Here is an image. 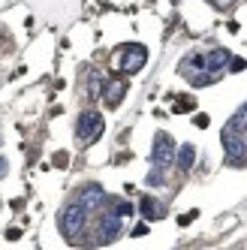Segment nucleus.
Segmentation results:
<instances>
[{
	"instance_id": "f257e3e1",
	"label": "nucleus",
	"mask_w": 247,
	"mask_h": 250,
	"mask_svg": "<svg viewBox=\"0 0 247 250\" xmlns=\"http://www.w3.org/2000/svg\"><path fill=\"white\" fill-rule=\"evenodd\" d=\"M84 223H87V211L76 202V205H69L63 214H61V232L66 238H79L82 232H84Z\"/></svg>"
},
{
	"instance_id": "f03ea898",
	"label": "nucleus",
	"mask_w": 247,
	"mask_h": 250,
	"mask_svg": "<svg viewBox=\"0 0 247 250\" xmlns=\"http://www.w3.org/2000/svg\"><path fill=\"white\" fill-rule=\"evenodd\" d=\"M151 160H154V166L157 169H169L175 163V142L169 133H157L154 136V151H151Z\"/></svg>"
},
{
	"instance_id": "7ed1b4c3",
	"label": "nucleus",
	"mask_w": 247,
	"mask_h": 250,
	"mask_svg": "<svg viewBox=\"0 0 247 250\" xmlns=\"http://www.w3.org/2000/svg\"><path fill=\"white\" fill-rule=\"evenodd\" d=\"M178 73H181L184 79H190L196 87H202V84H211V82H214V76H202V73H205L202 55H187V58L178 63Z\"/></svg>"
},
{
	"instance_id": "20e7f679",
	"label": "nucleus",
	"mask_w": 247,
	"mask_h": 250,
	"mask_svg": "<svg viewBox=\"0 0 247 250\" xmlns=\"http://www.w3.org/2000/svg\"><path fill=\"white\" fill-rule=\"evenodd\" d=\"M100 133H103V118H100V112H84L79 118V124H76V139L79 142H91Z\"/></svg>"
},
{
	"instance_id": "39448f33",
	"label": "nucleus",
	"mask_w": 247,
	"mask_h": 250,
	"mask_svg": "<svg viewBox=\"0 0 247 250\" xmlns=\"http://www.w3.org/2000/svg\"><path fill=\"white\" fill-rule=\"evenodd\" d=\"M229 61H232V55H229V51L226 48H211L208 51V55H202V63H205V73L208 76H220L223 73V69L229 66Z\"/></svg>"
},
{
	"instance_id": "423d86ee",
	"label": "nucleus",
	"mask_w": 247,
	"mask_h": 250,
	"mask_svg": "<svg viewBox=\"0 0 247 250\" xmlns=\"http://www.w3.org/2000/svg\"><path fill=\"white\" fill-rule=\"evenodd\" d=\"M97 223H100V238H103V241H112V238L121 235L124 217H121L118 211H109V214H103V217H97Z\"/></svg>"
},
{
	"instance_id": "0eeeda50",
	"label": "nucleus",
	"mask_w": 247,
	"mask_h": 250,
	"mask_svg": "<svg viewBox=\"0 0 247 250\" xmlns=\"http://www.w3.org/2000/svg\"><path fill=\"white\" fill-rule=\"evenodd\" d=\"M103 202H105V193H103V187H97V184L84 187V190H82V196H79V205H82L87 214H91V211H97Z\"/></svg>"
},
{
	"instance_id": "6e6552de",
	"label": "nucleus",
	"mask_w": 247,
	"mask_h": 250,
	"mask_svg": "<svg viewBox=\"0 0 247 250\" xmlns=\"http://www.w3.org/2000/svg\"><path fill=\"white\" fill-rule=\"evenodd\" d=\"M142 63H145V48L142 45H127V51H124V58H121V69L124 73H136Z\"/></svg>"
},
{
	"instance_id": "1a4fd4ad",
	"label": "nucleus",
	"mask_w": 247,
	"mask_h": 250,
	"mask_svg": "<svg viewBox=\"0 0 247 250\" xmlns=\"http://www.w3.org/2000/svg\"><path fill=\"white\" fill-rule=\"evenodd\" d=\"M124 94H127V87H124V82L112 79L109 84H105V91H103V97H105V105H118V103L124 100Z\"/></svg>"
},
{
	"instance_id": "9d476101",
	"label": "nucleus",
	"mask_w": 247,
	"mask_h": 250,
	"mask_svg": "<svg viewBox=\"0 0 247 250\" xmlns=\"http://www.w3.org/2000/svg\"><path fill=\"white\" fill-rule=\"evenodd\" d=\"M142 214H145V217H151V220H157L163 214V208H160V202H157V199L145 196V199H142Z\"/></svg>"
},
{
	"instance_id": "9b49d317",
	"label": "nucleus",
	"mask_w": 247,
	"mask_h": 250,
	"mask_svg": "<svg viewBox=\"0 0 247 250\" xmlns=\"http://www.w3.org/2000/svg\"><path fill=\"white\" fill-rule=\"evenodd\" d=\"M193 160H196V151H193V145H184V148H181V154H178V169H181V172H187V169L193 166Z\"/></svg>"
},
{
	"instance_id": "f8f14e48",
	"label": "nucleus",
	"mask_w": 247,
	"mask_h": 250,
	"mask_svg": "<svg viewBox=\"0 0 247 250\" xmlns=\"http://www.w3.org/2000/svg\"><path fill=\"white\" fill-rule=\"evenodd\" d=\"M163 175H166V169H157V166H154V172L148 175V184H151V187H157V184H163Z\"/></svg>"
},
{
	"instance_id": "ddd939ff",
	"label": "nucleus",
	"mask_w": 247,
	"mask_h": 250,
	"mask_svg": "<svg viewBox=\"0 0 247 250\" xmlns=\"http://www.w3.org/2000/svg\"><path fill=\"white\" fill-rule=\"evenodd\" d=\"M193 109V100H178L175 103V112H190Z\"/></svg>"
},
{
	"instance_id": "4468645a",
	"label": "nucleus",
	"mask_w": 247,
	"mask_h": 250,
	"mask_svg": "<svg viewBox=\"0 0 247 250\" xmlns=\"http://www.w3.org/2000/svg\"><path fill=\"white\" fill-rule=\"evenodd\" d=\"M211 3H214L217 9H229V6H232V3H235V0H211Z\"/></svg>"
},
{
	"instance_id": "2eb2a0df",
	"label": "nucleus",
	"mask_w": 247,
	"mask_h": 250,
	"mask_svg": "<svg viewBox=\"0 0 247 250\" xmlns=\"http://www.w3.org/2000/svg\"><path fill=\"white\" fill-rule=\"evenodd\" d=\"M229 66H232L235 73H241V69H244V61H241V58H232V61H229Z\"/></svg>"
},
{
	"instance_id": "dca6fc26",
	"label": "nucleus",
	"mask_w": 247,
	"mask_h": 250,
	"mask_svg": "<svg viewBox=\"0 0 247 250\" xmlns=\"http://www.w3.org/2000/svg\"><path fill=\"white\" fill-rule=\"evenodd\" d=\"M145 232H148V226H145V223H139V226L133 229V235H145Z\"/></svg>"
},
{
	"instance_id": "f3484780",
	"label": "nucleus",
	"mask_w": 247,
	"mask_h": 250,
	"mask_svg": "<svg viewBox=\"0 0 247 250\" xmlns=\"http://www.w3.org/2000/svg\"><path fill=\"white\" fill-rule=\"evenodd\" d=\"M6 166H9V163H6V160H3V157H0V178H3V175H6Z\"/></svg>"
}]
</instances>
